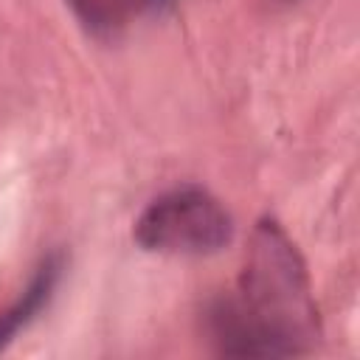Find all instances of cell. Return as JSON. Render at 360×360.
Returning <instances> with one entry per match:
<instances>
[{
  "label": "cell",
  "mask_w": 360,
  "mask_h": 360,
  "mask_svg": "<svg viewBox=\"0 0 360 360\" xmlns=\"http://www.w3.org/2000/svg\"><path fill=\"white\" fill-rule=\"evenodd\" d=\"M219 354L292 357L321 340V318L307 264L284 228L264 217L250 233L236 298H219L208 312Z\"/></svg>",
  "instance_id": "cell-1"
},
{
  "label": "cell",
  "mask_w": 360,
  "mask_h": 360,
  "mask_svg": "<svg viewBox=\"0 0 360 360\" xmlns=\"http://www.w3.org/2000/svg\"><path fill=\"white\" fill-rule=\"evenodd\" d=\"M132 236L152 253L208 256L233 239V219L211 191L180 186L155 197L141 211Z\"/></svg>",
  "instance_id": "cell-2"
},
{
  "label": "cell",
  "mask_w": 360,
  "mask_h": 360,
  "mask_svg": "<svg viewBox=\"0 0 360 360\" xmlns=\"http://www.w3.org/2000/svg\"><path fill=\"white\" fill-rule=\"evenodd\" d=\"M62 276H65V253L62 250L48 253L37 264V270L31 273L25 290L14 298V304H8L0 312V352L8 349L17 340V335L25 332L48 309V304L53 301V295L59 290Z\"/></svg>",
  "instance_id": "cell-3"
},
{
  "label": "cell",
  "mask_w": 360,
  "mask_h": 360,
  "mask_svg": "<svg viewBox=\"0 0 360 360\" xmlns=\"http://www.w3.org/2000/svg\"><path fill=\"white\" fill-rule=\"evenodd\" d=\"M87 34L98 39H115L129 17L141 8V0H65Z\"/></svg>",
  "instance_id": "cell-4"
},
{
  "label": "cell",
  "mask_w": 360,
  "mask_h": 360,
  "mask_svg": "<svg viewBox=\"0 0 360 360\" xmlns=\"http://www.w3.org/2000/svg\"><path fill=\"white\" fill-rule=\"evenodd\" d=\"M174 0H141V8H146V11H163V8H169Z\"/></svg>",
  "instance_id": "cell-5"
}]
</instances>
